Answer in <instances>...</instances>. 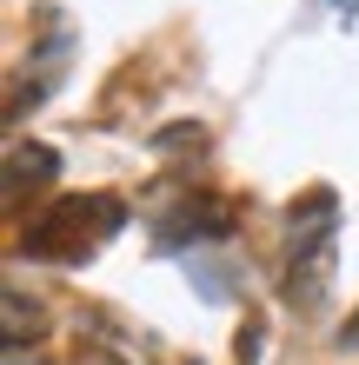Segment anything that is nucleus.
Listing matches in <instances>:
<instances>
[{"label": "nucleus", "instance_id": "obj_2", "mask_svg": "<svg viewBox=\"0 0 359 365\" xmlns=\"http://www.w3.org/2000/svg\"><path fill=\"white\" fill-rule=\"evenodd\" d=\"M293 220V252H286V299L293 306H320L333 279V192H313L306 206L286 212Z\"/></svg>", "mask_w": 359, "mask_h": 365}, {"label": "nucleus", "instance_id": "obj_4", "mask_svg": "<svg viewBox=\"0 0 359 365\" xmlns=\"http://www.w3.org/2000/svg\"><path fill=\"white\" fill-rule=\"evenodd\" d=\"M34 332H40V306H27V292L7 286V346H27Z\"/></svg>", "mask_w": 359, "mask_h": 365}, {"label": "nucleus", "instance_id": "obj_5", "mask_svg": "<svg viewBox=\"0 0 359 365\" xmlns=\"http://www.w3.org/2000/svg\"><path fill=\"white\" fill-rule=\"evenodd\" d=\"M340 346H359V312L346 319V332H340Z\"/></svg>", "mask_w": 359, "mask_h": 365}, {"label": "nucleus", "instance_id": "obj_1", "mask_svg": "<svg viewBox=\"0 0 359 365\" xmlns=\"http://www.w3.org/2000/svg\"><path fill=\"white\" fill-rule=\"evenodd\" d=\"M113 226H120V200H80V192H67L40 220H27L20 252H34V259H87L93 240L113 232Z\"/></svg>", "mask_w": 359, "mask_h": 365}, {"label": "nucleus", "instance_id": "obj_3", "mask_svg": "<svg viewBox=\"0 0 359 365\" xmlns=\"http://www.w3.org/2000/svg\"><path fill=\"white\" fill-rule=\"evenodd\" d=\"M60 173V153L54 146H40V140H14L7 146V200H20L27 186H47Z\"/></svg>", "mask_w": 359, "mask_h": 365}]
</instances>
